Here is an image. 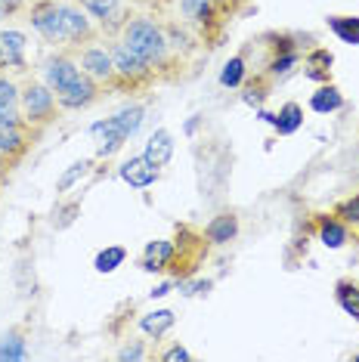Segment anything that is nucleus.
<instances>
[{
	"label": "nucleus",
	"mask_w": 359,
	"mask_h": 362,
	"mask_svg": "<svg viewBox=\"0 0 359 362\" xmlns=\"http://www.w3.org/2000/svg\"><path fill=\"white\" fill-rule=\"evenodd\" d=\"M239 4H245V0H239Z\"/></svg>",
	"instance_id": "obj_36"
},
{
	"label": "nucleus",
	"mask_w": 359,
	"mask_h": 362,
	"mask_svg": "<svg viewBox=\"0 0 359 362\" xmlns=\"http://www.w3.org/2000/svg\"><path fill=\"white\" fill-rule=\"evenodd\" d=\"M124 260H127V251L121 248V245H112V248H105V251L96 254L93 267L100 269V273H115V269H118Z\"/></svg>",
	"instance_id": "obj_26"
},
{
	"label": "nucleus",
	"mask_w": 359,
	"mask_h": 362,
	"mask_svg": "<svg viewBox=\"0 0 359 362\" xmlns=\"http://www.w3.org/2000/svg\"><path fill=\"white\" fill-rule=\"evenodd\" d=\"M300 121H304V112H300L298 103H285L279 109V118H276V130L279 134H295L300 127Z\"/></svg>",
	"instance_id": "obj_25"
},
{
	"label": "nucleus",
	"mask_w": 359,
	"mask_h": 362,
	"mask_svg": "<svg viewBox=\"0 0 359 362\" xmlns=\"http://www.w3.org/2000/svg\"><path fill=\"white\" fill-rule=\"evenodd\" d=\"M356 359H359V353H356Z\"/></svg>",
	"instance_id": "obj_37"
},
{
	"label": "nucleus",
	"mask_w": 359,
	"mask_h": 362,
	"mask_svg": "<svg viewBox=\"0 0 359 362\" xmlns=\"http://www.w3.org/2000/svg\"><path fill=\"white\" fill-rule=\"evenodd\" d=\"M118 37L134 47V50L152 65L158 81H174L180 71H183L186 62L180 59V56L174 53V47H170L167 31H165V19H161V16L134 13Z\"/></svg>",
	"instance_id": "obj_1"
},
{
	"label": "nucleus",
	"mask_w": 359,
	"mask_h": 362,
	"mask_svg": "<svg viewBox=\"0 0 359 362\" xmlns=\"http://www.w3.org/2000/svg\"><path fill=\"white\" fill-rule=\"evenodd\" d=\"M75 59L81 65L87 78H93L96 84L109 93H115V62H112V50L105 40H96V44H87L75 53Z\"/></svg>",
	"instance_id": "obj_9"
},
{
	"label": "nucleus",
	"mask_w": 359,
	"mask_h": 362,
	"mask_svg": "<svg viewBox=\"0 0 359 362\" xmlns=\"http://www.w3.org/2000/svg\"><path fill=\"white\" fill-rule=\"evenodd\" d=\"M37 139H40L37 127H4L0 124V152L10 155L16 161L25 158V155L35 149Z\"/></svg>",
	"instance_id": "obj_13"
},
{
	"label": "nucleus",
	"mask_w": 359,
	"mask_h": 362,
	"mask_svg": "<svg viewBox=\"0 0 359 362\" xmlns=\"http://www.w3.org/2000/svg\"><path fill=\"white\" fill-rule=\"evenodd\" d=\"M19 87H22V115H25L28 124L37 130L56 124V118L62 115V105L50 90V84L37 78H25Z\"/></svg>",
	"instance_id": "obj_6"
},
{
	"label": "nucleus",
	"mask_w": 359,
	"mask_h": 362,
	"mask_svg": "<svg viewBox=\"0 0 359 362\" xmlns=\"http://www.w3.org/2000/svg\"><path fill=\"white\" fill-rule=\"evenodd\" d=\"M174 238H155L143 248V257H140V267L146 273H167L170 263H174Z\"/></svg>",
	"instance_id": "obj_15"
},
{
	"label": "nucleus",
	"mask_w": 359,
	"mask_h": 362,
	"mask_svg": "<svg viewBox=\"0 0 359 362\" xmlns=\"http://www.w3.org/2000/svg\"><path fill=\"white\" fill-rule=\"evenodd\" d=\"M201 233H205V238L214 248L230 245V242H235V235H239V217H235L233 211H223V214H217V217H211Z\"/></svg>",
	"instance_id": "obj_16"
},
{
	"label": "nucleus",
	"mask_w": 359,
	"mask_h": 362,
	"mask_svg": "<svg viewBox=\"0 0 359 362\" xmlns=\"http://www.w3.org/2000/svg\"><path fill=\"white\" fill-rule=\"evenodd\" d=\"M174 263H170L167 276L174 282H183V279H192L199 273V267L208 260V254L214 245L205 238L201 229H195L189 223H177V235H174Z\"/></svg>",
	"instance_id": "obj_5"
},
{
	"label": "nucleus",
	"mask_w": 359,
	"mask_h": 362,
	"mask_svg": "<svg viewBox=\"0 0 359 362\" xmlns=\"http://www.w3.org/2000/svg\"><path fill=\"white\" fill-rule=\"evenodd\" d=\"M31 0H0V22H13L16 16L28 13Z\"/></svg>",
	"instance_id": "obj_30"
},
{
	"label": "nucleus",
	"mask_w": 359,
	"mask_h": 362,
	"mask_svg": "<svg viewBox=\"0 0 359 362\" xmlns=\"http://www.w3.org/2000/svg\"><path fill=\"white\" fill-rule=\"evenodd\" d=\"M136 13H155V16H165V10L174 0H127Z\"/></svg>",
	"instance_id": "obj_31"
},
{
	"label": "nucleus",
	"mask_w": 359,
	"mask_h": 362,
	"mask_svg": "<svg viewBox=\"0 0 359 362\" xmlns=\"http://www.w3.org/2000/svg\"><path fill=\"white\" fill-rule=\"evenodd\" d=\"M118 177L124 180L130 189H149V186L158 183V168H152L143 155H134V158H127L118 168Z\"/></svg>",
	"instance_id": "obj_14"
},
{
	"label": "nucleus",
	"mask_w": 359,
	"mask_h": 362,
	"mask_svg": "<svg viewBox=\"0 0 359 362\" xmlns=\"http://www.w3.org/2000/svg\"><path fill=\"white\" fill-rule=\"evenodd\" d=\"M158 359H161V362H189V359H192V353L186 350L183 344H174V347L161 350V353H158Z\"/></svg>",
	"instance_id": "obj_32"
},
{
	"label": "nucleus",
	"mask_w": 359,
	"mask_h": 362,
	"mask_svg": "<svg viewBox=\"0 0 359 362\" xmlns=\"http://www.w3.org/2000/svg\"><path fill=\"white\" fill-rule=\"evenodd\" d=\"M174 6L180 10V22L192 28L201 44L217 47L226 35L230 16H235L242 4L239 0H174Z\"/></svg>",
	"instance_id": "obj_3"
},
{
	"label": "nucleus",
	"mask_w": 359,
	"mask_h": 362,
	"mask_svg": "<svg viewBox=\"0 0 359 362\" xmlns=\"http://www.w3.org/2000/svg\"><path fill=\"white\" fill-rule=\"evenodd\" d=\"M28 359V337L22 328H6L0 334V362H19Z\"/></svg>",
	"instance_id": "obj_19"
},
{
	"label": "nucleus",
	"mask_w": 359,
	"mask_h": 362,
	"mask_svg": "<svg viewBox=\"0 0 359 362\" xmlns=\"http://www.w3.org/2000/svg\"><path fill=\"white\" fill-rule=\"evenodd\" d=\"M334 300H338V307L347 313V316H353L359 322V285L350 282V279H341L338 285H334Z\"/></svg>",
	"instance_id": "obj_21"
},
{
	"label": "nucleus",
	"mask_w": 359,
	"mask_h": 362,
	"mask_svg": "<svg viewBox=\"0 0 359 362\" xmlns=\"http://www.w3.org/2000/svg\"><path fill=\"white\" fill-rule=\"evenodd\" d=\"M0 189H4V180H0Z\"/></svg>",
	"instance_id": "obj_35"
},
{
	"label": "nucleus",
	"mask_w": 359,
	"mask_h": 362,
	"mask_svg": "<svg viewBox=\"0 0 359 362\" xmlns=\"http://www.w3.org/2000/svg\"><path fill=\"white\" fill-rule=\"evenodd\" d=\"M245 56L239 53V56H233L230 62L223 65V71H220V84H223L226 90H235V87H242V81L248 78V69H245Z\"/></svg>",
	"instance_id": "obj_24"
},
{
	"label": "nucleus",
	"mask_w": 359,
	"mask_h": 362,
	"mask_svg": "<svg viewBox=\"0 0 359 362\" xmlns=\"http://www.w3.org/2000/svg\"><path fill=\"white\" fill-rule=\"evenodd\" d=\"M44 81L56 93L62 112H84L90 105L100 103L102 93H105L93 78H87L84 71H81L75 53H69V50H53L44 59Z\"/></svg>",
	"instance_id": "obj_2"
},
{
	"label": "nucleus",
	"mask_w": 359,
	"mask_h": 362,
	"mask_svg": "<svg viewBox=\"0 0 359 362\" xmlns=\"http://www.w3.org/2000/svg\"><path fill=\"white\" fill-rule=\"evenodd\" d=\"M109 50H112V62H115V93L140 96L158 84V75H155L152 65L121 37L109 40Z\"/></svg>",
	"instance_id": "obj_4"
},
{
	"label": "nucleus",
	"mask_w": 359,
	"mask_h": 362,
	"mask_svg": "<svg viewBox=\"0 0 359 362\" xmlns=\"http://www.w3.org/2000/svg\"><path fill=\"white\" fill-rule=\"evenodd\" d=\"M31 31L53 50H65V31H62V0H31L28 4Z\"/></svg>",
	"instance_id": "obj_8"
},
{
	"label": "nucleus",
	"mask_w": 359,
	"mask_h": 362,
	"mask_svg": "<svg viewBox=\"0 0 359 362\" xmlns=\"http://www.w3.org/2000/svg\"><path fill=\"white\" fill-rule=\"evenodd\" d=\"M90 136H93V143H96V158H112V155H118L130 139V134L115 115L105 121H96V124L90 127Z\"/></svg>",
	"instance_id": "obj_11"
},
{
	"label": "nucleus",
	"mask_w": 359,
	"mask_h": 362,
	"mask_svg": "<svg viewBox=\"0 0 359 362\" xmlns=\"http://www.w3.org/2000/svg\"><path fill=\"white\" fill-rule=\"evenodd\" d=\"M75 214H81V202H69L65 208L53 214V229H69L75 223Z\"/></svg>",
	"instance_id": "obj_29"
},
{
	"label": "nucleus",
	"mask_w": 359,
	"mask_h": 362,
	"mask_svg": "<svg viewBox=\"0 0 359 362\" xmlns=\"http://www.w3.org/2000/svg\"><path fill=\"white\" fill-rule=\"evenodd\" d=\"M19 164H22V161H16V158H10V155H4V152H0V180H4V183H6V180L13 177V170L19 168Z\"/></svg>",
	"instance_id": "obj_33"
},
{
	"label": "nucleus",
	"mask_w": 359,
	"mask_h": 362,
	"mask_svg": "<svg viewBox=\"0 0 359 362\" xmlns=\"http://www.w3.org/2000/svg\"><path fill=\"white\" fill-rule=\"evenodd\" d=\"M331 214L350 229V233H359V192L356 195H347V199H341L331 208Z\"/></svg>",
	"instance_id": "obj_23"
},
{
	"label": "nucleus",
	"mask_w": 359,
	"mask_h": 362,
	"mask_svg": "<svg viewBox=\"0 0 359 362\" xmlns=\"http://www.w3.org/2000/svg\"><path fill=\"white\" fill-rule=\"evenodd\" d=\"M90 168H93V161H90V158H84V161H75V164H71V168L65 170V174H62L59 180H56V192L65 195L71 186L78 183L81 177H87V170H90Z\"/></svg>",
	"instance_id": "obj_27"
},
{
	"label": "nucleus",
	"mask_w": 359,
	"mask_h": 362,
	"mask_svg": "<svg viewBox=\"0 0 359 362\" xmlns=\"http://www.w3.org/2000/svg\"><path fill=\"white\" fill-rule=\"evenodd\" d=\"M174 322H177L174 310H155V313H146V316L140 319V332L158 341V337H165L170 328H174Z\"/></svg>",
	"instance_id": "obj_20"
},
{
	"label": "nucleus",
	"mask_w": 359,
	"mask_h": 362,
	"mask_svg": "<svg viewBox=\"0 0 359 362\" xmlns=\"http://www.w3.org/2000/svg\"><path fill=\"white\" fill-rule=\"evenodd\" d=\"M75 4L96 22V28L105 40H115L130 22V16L136 13L127 0H75Z\"/></svg>",
	"instance_id": "obj_7"
},
{
	"label": "nucleus",
	"mask_w": 359,
	"mask_h": 362,
	"mask_svg": "<svg viewBox=\"0 0 359 362\" xmlns=\"http://www.w3.org/2000/svg\"><path fill=\"white\" fill-rule=\"evenodd\" d=\"M28 71V35L19 28H0V75Z\"/></svg>",
	"instance_id": "obj_10"
},
{
	"label": "nucleus",
	"mask_w": 359,
	"mask_h": 362,
	"mask_svg": "<svg viewBox=\"0 0 359 362\" xmlns=\"http://www.w3.org/2000/svg\"><path fill=\"white\" fill-rule=\"evenodd\" d=\"M0 124L4 127H31L22 115V87L10 75H0Z\"/></svg>",
	"instance_id": "obj_12"
},
{
	"label": "nucleus",
	"mask_w": 359,
	"mask_h": 362,
	"mask_svg": "<svg viewBox=\"0 0 359 362\" xmlns=\"http://www.w3.org/2000/svg\"><path fill=\"white\" fill-rule=\"evenodd\" d=\"M341 105H344V96H341V90H338V87H331V84L319 87L313 96H310V109L319 112V115H325V112H338Z\"/></svg>",
	"instance_id": "obj_22"
},
{
	"label": "nucleus",
	"mask_w": 359,
	"mask_h": 362,
	"mask_svg": "<svg viewBox=\"0 0 359 362\" xmlns=\"http://www.w3.org/2000/svg\"><path fill=\"white\" fill-rule=\"evenodd\" d=\"M316 229H319V242L325 245V248H344V245L350 242V229L341 223L338 217H334V214L329 211V214H316Z\"/></svg>",
	"instance_id": "obj_18"
},
{
	"label": "nucleus",
	"mask_w": 359,
	"mask_h": 362,
	"mask_svg": "<svg viewBox=\"0 0 359 362\" xmlns=\"http://www.w3.org/2000/svg\"><path fill=\"white\" fill-rule=\"evenodd\" d=\"M143 158L152 164V168H167L170 158H174V134L165 127H158L155 134L149 136V143H146V149H143Z\"/></svg>",
	"instance_id": "obj_17"
},
{
	"label": "nucleus",
	"mask_w": 359,
	"mask_h": 362,
	"mask_svg": "<svg viewBox=\"0 0 359 362\" xmlns=\"http://www.w3.org/2000/svg\"><path fill=\"white\" fill-rule=\"evenodd\" d=\"M353 242H359V233H353Z\"/></svg>",
	"instance_id": "obj_34"
},
{
	"label": "nucleus",
	"mask_w": 359,
	"mask_h": 362,
	"mask_svg": "<svg viewBox=\"0 0 359 362\" xmlns=\"http://www.w3.org/2000/svg\"><path fill=\"white\" fill-rule=\"evenodd\" d=\"M146 356H149V353H146V341H140V337L127 341L124 347L115 353V359H118V362H140V359H146Z\"/></svg>",
	"instance_id": "obj_28"
}]
</instances>
